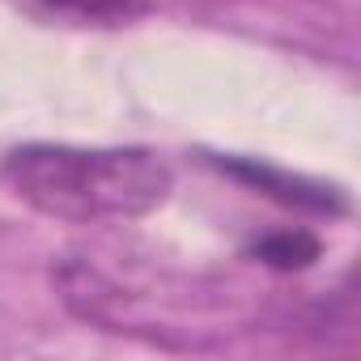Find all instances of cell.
<instances>
[{
	"label": "cell",
	"instance_id": "obj_3",
	"mask_svg": "<svg viewBox=\"0 0 361 361\" xmlns=\"http://www.w3.org/2000/svg\"><path fill=\"white\" fill-rule=\"evenodd\" d=\"M255 251H259V259L272 264V268H306V264L319 255V243H314L310 234H272V238H264Z\"/></svg>",
	"mask_w": 361,
	"mask_h": 361
},
{
	"label": "cell",
	"instance_id": "obj_1",
	"mask_svg": "<svg viewBox=\"0 0 361 361\" xmlns=\"http://www.w3.org/2000/svg\"><path fill=\"white\" fill-rule=\"evenodd\" d=\"M5 188L56 221H136L166 204L174 170L153 149H73L22 145L0 161Z\"/></svg>",
	"mask_w": 361,
	"mask_h": 361
},
{
	"label": "cell",
	"instance_id": "obj_2",
	"mask_svg": "<svg viewBox=\"0 0 361 361\" xmlns=\"http://www.w3.org/2000/svg\"><path fill=\"white\" fill-rule=\"evenodd\" d=\"M35 5L56 18L85 22V26H119V22L140 18L149 9V0H35Z\"/></svg>",
	"mask_w": 361,
	"mask_h": 361
}]
</instances>
